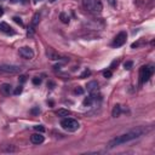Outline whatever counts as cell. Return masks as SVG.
<instances>
[{
  "label": "cell",
  "instance_id": "cell-1",
  "mask_svg": "<svg viewBox=\"0 0 155 155\" xmlns=\"http://www.w3.org/2000/svg\"><path fill=\"white\" fill-rule=\"evenodd\" d=\"M150 131V127H144V126H140V127H136V129L131 130L129 132H126V133H123L118 137L113 138L112 141H109L107 148L108 149H113L115 147H119L121 144H125V143H129V142H132L135 140H138V138H141L142 136L147 135L148 132Z\"/></svg>",
  "mask_w": 155,
  "mask_h": 155
},
{
  "label": "cell",
  "instance_id": "cell-2",
  "mask_svg": "<svg viewBox=\"0 0 155 155\" xmlns=\"http://www.w3.org/2000/svg\"><path fill=\"white\" fill-rule=\"evenodd\" d=\"M84 7L92 15H101L103 10V5L101 0H82Z\"/></svg>",
  "mask_w": 155,
  "mask_h": 155
},
{
  "label": "cell",
  "instance_id": "cell-3",
  "mask_svg": "<svg viewBox=\"0 0 155 155\" xmlns=\"http://www.w3.org/2000/svg\"><path fill=\"white\" fill-rule=\"evenodd\" d=\"M61 126L62 129L68 131V132H75L80 129V124L78 123L75 119H71V118H65L61 121Z\"/></svg>",
  "mask_w": 155,
  "mask_h": 155
},
{
  "label": "cell",
  "instance_id": "cell-4",
  "mask_svg": "<svg viewBox=\"0 0 155 155\" xmlns=\"http://www.w3.org/2000/svg\"><path fill=\"white\" fill-rule=\"evenodd\" d=\"M154 67L152 64H148V65H143L140 70V81L141 84H144L147 82L149 79L152 78V75L154 74Z\"/></svg>",
  "mask_w": 155,
  "mask_h": 155
},
{
  "label": "cell",
  "instance_id": "cell-5",
  "mask_svg": "<svg viewBox=\"0 0 155 155\" xmlns=\"http://www.w3.org/2000/svg\"><path fill=\"white\" fill-rule=\"evenodd\" d=\"M0 71L7 74H17L22 71V67L16 64H0Z\"/></svg>",
  "mask_w": 155,
  "mask_h": 155
},
{
  "label": "cell",
  "instance_id": "cell-6",
  "mask_svg": "<svg viewBox=\"0 0 155 155\" xmlns=\"http://www.w3.org/2000/svg\"><path fill=\"white\" fill-rule=\"evenodd\" d=\"M126 39H127V34H126V32H120L119 34L114 38L113 46H114V47H120V46H123L124 44L126 42Z\"/></svg>",
  "mask_w": 155,
  "mask_h": 155
},
{
  "label": "cell",
  "instance_id": "cell-7",
  "mask_svg": "<svg viewBox=\"0 0 155 155\" xmlns=\"http://www.w3.org/2000/svg\"><path fill=\"white\" fill-rule=\"evenodd\" d=\"M18 52H20V56L26 58V59H32L33 57H34V51H33V49L29 47V46L21 47Z\"/></svg>",
  "mask_w": 155,
  "mask_h": 155
},
{
  "label": "cell",
  "instance_id": "cell-8",
  "mask_svg": "<svg viewBox=\"0 0 155 155\" xmlns=\"http://www.w3.org/2000/svg\"><path fill=\"white\" fill-rule=\"evenodd\" d=\"M85 26H87V28H90V29H102L103 27H104V22L101 21V20H93L91 23H86Z\"/></svg>",
  "mask_w": 155,
  "mask_h": 155
},
{
  "label": "cell",
  "instance_id": "cell-9",
  "mask_svg": "<svg viewBox=\"0 0 155 155\" xmlns=\"http://www.w3.org/2000/svg\"><path fill=\"white\" fill-rule=\"evenodd\" d=\"M87 91L91 93V95H97V92H98V82L95 81V80H92L90 82H87Z\"/></svg>",
  "mask_w": 155,
  "mask_h": 155
},
{
  "label": "cell",
  "instance_id": "cell-10",
  "mask_svg": "<svg viewBox=\"0 0 155 155\" xmlns=\"http://www.w3.org/2000/svg\"><path fill=\"white\" fill-rule=\"evenodd\" d=\"M44 141H45V138H44L41 133H34L30 136V142L33 144H41Z\"/></svg>",
  "mask_w": 155,
  "mask_h": 155
},
{
  "label": "cell",
  "instance_id": "cell-11",
  "mask_svg": "<svg viewBox=\"0 0 155 155\" xmlns=\"http://www.w3.org/2000/svg\"><path fill=\"white\" fill-rule=\"evenodd\" d=\"M0 92L4 96H9L10 93H12V86L10 84H1L0 85Z\"/></svg>",
  "mask_w": 155,
  "mask_h": 155
},
{
  "label": "cell",
  "instance_id": "cell-12",
  "mask_svg": "<svg viewBox=\"0 0 155 155\" xmlns=\"http://www.w3.org/2000/svg\"><path fill=\"white\" fill-rule=\"evenodd\" d=\"M0 32H4L6 34H15V32L12 30V28L5 22H0Z\"/></svg>",
  "mask_w": 155,
  "mask_h": 155
},
{
  "label": "cell",
  "instance_id": "cell-13",
  "mask_svg": "<svg viewBox=\"0 0 155 155\" xmlns=\"http://www.w3.org/2000/svg\"><path fill=\"white\" fill-rule=\"evenodd\" d=\"M120 114H121V106L120 104H116V106H114V108H113L112 115L114 116V118H118V116H120Z\"/></svg>",
  "mask_w": 155,
  "mask_h": 155
},
{
  "label": "cell",
  "instance_id": "cell-14",
  "mask_svg": "<svg viewBox=\"0 0 155 155\" xmlns=\"http://www.w3.org/2000/svg\"><path fill=\"white\" fill-rule=\"evenodd\" d=\"M56 115L57 116H61V118H63V116H68L70 115V112L67 109H58L57 112H56Z\"/></svg>",
  "mask_w": 155,
  "mask_h": 155
},
{
  "label": "cell",
  "instance_id": "cell-15",
  "mask_svg": "<svg viewBox=\"0 0 155 155\" xmlns=\"http://www.w3.org/2000/svg\"><path fill=\"white\" fill-rule=\"evenodd\" d=\"M47 56H49V58L50 59H53V61H61L62 58H61V56L59 55H57V53H55V52H52V51H47Z\"/></svg>",
  "mask_w": 155,
  "mask_h": 155
},
{
  "label": "cell",
  "instance_id": "cell-16",
  "mask_svg": "<svg viewBox=\"0 0 155 155\" xmlns=\"http://www.w3.org/2000/svg\"><path fill=\"white\" fill-rule=\"evenodd\" d=\"M59 20L63 22V23H65V24H68L69 23V17H68V15L65 13V12H62L59 15Z\"/></svg>",
  "mask_w": 155,
  "mask_h": 155
},
{
  "label": "cell",
  "instance_id": "cell-17",
  "mask_svg": "<svg viewBox=\"0 0 155 155\" xmlns=\"http://www.w3.org/2000/svg\"><path fill=\"white\" fill-rule=\"evenodd\" d=\"M39 21H40V13H35L34 15V17H33V20H32V27H35L38 23H39Z\"/></svg>",
  "mask_w": 155,
  "mask_h": 155
},
{
  "label": "cell",
  "instance_id": "cell-18",
  "mask_svg": "<svg viewBox=\"0 0 155 155\" xmlns=\"http://www.w3.org/2000/svg\"><path fill=\"white\" fill-rule=\"evenodd\" d=\"M132 65H133V62H132V61H126V62L124 63V67H125V69H127V70H130V69L132 68Z\"/></svg>",
  "mask_w": 155,
  "mask_h": 155
},
{
  "label": "cell",
  "instance_id": "cell-19",
  "mask_svg": "<svg viewBox=\"0 0 155 155\" xmlns=\"http://www.w3.org/2000/svg\"><path fill=\"white\" fill-rule=\"evenodd\" d=\"M112 75H113V73H112V70H110V69H107V70H104V71H103V76H104V78H107V79L112 78Z\"/></svg>",
  "mask_w": 155,
  "mask_h": 155
},
{
  "label": "cell",
  "instance_id": "cell-20",
  "mask_svg": "<svg viewBox=\"0 0 155 155\" xmlns=\"http://www.w3.org/2000/svg\"><path fill=\"white\" fill-rule=\"evenodd\" d=\"M34 130L38 131V132H40V133H42V132L45 131V127H44L42 125H35L34 126Z\"/></svg>",
  "mask_w": 155,
  "mask_h": 155
},
{
  "label": "cell",
  "instance_id": "cell-21",
  "mask_svg": "<svg viewBox=\"0 0 155 155\" xmlns=\"http://www.w3.org/2000/svg\"><path fill=\"white\" fill-rule=\"evenodd\" d=\"M30 113L33 114V115H38V114H40V108L39 107H34L32 110H30Z\"/></svg>",
  "mask_w": 155,
  "mask_h": 155
},
{
  "label": "cell",
  "instance_id": "cell-22",
  "mask_svg": "<svg viewBox=\"0 0 155 155\" xmlns=\"http://www.w3.org/2000/svg\"><path fill=\"white\" fill-rule=\"evenodd\" d=\"M90 74H91V71H90V70H88V69H86V70L84 71V73H82V74L80 75V79H84V78L88 76V75H90Z\"/></svg>",
  "mask_w": 155,
  "mask_h": 155
},
{
  "label": "cell",
  "instance_id": "cell-23",
  "mask_svg": "<svg viewBox=\"0 0 155 155\" xmlns=\"http://www.w3.org/2000/svg\"><path fill=\"white\" fill-rule=\"evenodd\" d=\"M13 21H15L17 24H20L21 27H23V21H22L20 17H13Z\"/></svg>",
  "mask_w": 155,
  "mask_h": 155
},
{
  "label": "cell",
  "instance_id": "cell-24",
  "mask_svg": "<svg viewBox=\"0 0 155 155\" xmlns=\"http://www.w3.org/2000/svg\"><path fill=\"white\" fill-rule=\"evenodd\" d=\"M22 90H23V87H22V86L20 85V86H18V87L13 91V93H15V95H21V93H22Z\"/></svg>",
  "mask_w": 155,
  "mask_h": 155
},
{
  "label": "cell",
  "instance_id": "cell-25",
  "mask_svg": "<svg viewBox=\"0 0 155 155\" xmlns=\"http://www.w3.org/2000/svg\"><path fill=\"white\" fill-rule=\"evenodd\" d=\"M33 84L34 85H40L41 84V79L40 78H34V79H33Z\"/></svg>",
  "mask_w": 155,
  "mask_h": 155
},
{
  "label": "cell",
  "instance_id": "cell-26",
  "mask_svg": "<svg viewBox=\"0 0 155 155\" xmlns=\"http://www.w3.org/2000/svg\"><path fill=\"white\" fill-rule=\"evenodd\" d=\"M75 93H78V95H82V93H84V90H82L80 86H78V87L75 88Z\"/></svg>",
  "mask_w": 155,
  "mask_h": 155
},
{
  "label": "cell",
  "instance_id": "cell-27",
  "mask_svg": "<svg viewBox=\"0 0 155 155\" xmlns=\"http://www.w3.org/2000/svg\"><path fill=\"white\" fill-rule=\"evenodd\" d=\"M26 80H27V76H26V75H20L18 81L21 82V84H23V82H26Z\"/></svg>",
  "mask_w": 155,
  "mask_h": 155
},
{
  "label": "cell",
  "instance_id": "cell-28",
  "mask_svg": "<svg viewBox=\"0 0 155 155\" xmlns=\"http://www.w3.org/2000/svg\"><path fill=\"white\" fill-rule=\"evenodd\" d=\"M107 3H108L112 7H114V6H115V4H116V3H115V0H107Z\"/></svg>",
  "mask_w": 155,
  "mask_h": 155
},
{
  "label": "cell",
  "instance_id": "cell-29",
  "mask_svg": "<svg viewBox=\"0 0 155 155\" xmlns=\"http://www.w3.org/2000/svg\"><path fill=\"white\" fill-rule=\"evenodd\" d=\"M22 1V0H11V3H20Z\"/></svg>",
  "mask_w": 155,
  "mask_h": 155
},
{
  "label": "cell",
  "instance_id": "cell-30",
  "mask_svg": "<svg viewBox=\"0 0 155 155\" xmlns=\"http://www.w3.org/2000/svg\"><path fill=\"white\" fill-rule=\"evenodd\" d=\"M3 13H4V11H3V9H0V16H3Z\"/></svg>",
  "mask_w": 155,
  "mask_h": 155
},
{
  "label": "cell",
  "instance_id": "cell-31",
  "mask_svg": "<svg viewBox=\"0 0 155 155\" xmlns=\"http://www.w3.org/2000/svg\"><path fill=\"white\" fill-rule=\"evenodd\" d=\"M38 1H41V0H34V3H38Z\"/></svg>",
  "mask_w": 155,
  "mask_h": 155
},
{
  "label": "cell",
  "instance_id": "cell-32",
  "mask_svg": "<svg viewBox=\"0 0 155 155\" xmlns=\"http://www.w3.org/2000/svg\"><path fill=\"white\" fill-rule=\"evenodd\" d=\"M50 1H52V3H53V1H56V0H50Z\"/></svg>",
  "mask_w": 155,
  "mask_h": 155
},
{
  "label": "cell",
  "instance_id": "cell-33",
  "mask_svg": "<svg viewBox=\"0 0 155 155\" xmlns=\"http://www.w3.org/2000/svg\"><path fill=\"white\" fill-rule=\"evenodd\" d=\"M147 1H152V0H146V3H147Z\"/></svg>",
  "mask_w": 155,
  "mask_h": 155
}]
</instances>
